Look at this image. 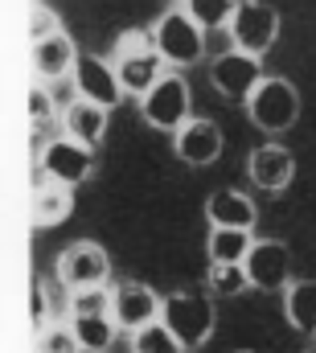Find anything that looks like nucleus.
I'll return each instance as SVG.
<instances>
[{
    "label": "nucleus",
    "instance_id": "f257e3e1",
    "mask_svg": "<svg viewBox=\"0 0 316 353\" xmlns=\"http://www.w3.org/2000/svg\"><path fill=\"white\" fill-rule=\"evenodd\" d=\"M160 321H164V329L177 337L181 350H201V345L214 337L218 312H214V300H210V296H197V292H168Z\"/></svg>",
    "mask_w": 316,
    "mask_h": 353
},
{
    "label": "nucleus",
    "instance_id": "f03ea898",
    "mask_svg": "<svg viewBox=\"0 0 316 353\" xmlns=\"http://www.w3.org/2000/svg\"><path fill=\"white\" fill-rule=\"evenodd\" d=\"M246 115H250V123L259 132L284 136L300 119V90H296V83L284 79V74H267L259 83V90L246 99Z\"/></svg>",
    "mask_w": 316,
    "mask_h": 353
},
{
    "label": "nucleus",
    "instance_id": "7ed1b4c3",
    "mask_svg": "<svg viewBox=\"0 0 316 353\" xmlns=\"http://www.w3.org/2000/svg\"><path fill=\"white\" fill-rule=\"evenodd\" d=\"M206 29L185 12V8H172V12H160V21L152 25V41H157V54L164 58V66L181 70V66H197L206 58Z\"/></svg>",
    "mask_w": 316,
    "mask_h": 353
},
{
    "label": "nucleus",
    "instance_id": "20e7f679",
    "mask_svg": "<svg viewBox=\"0 0 316 353\" xmlns=\"http://www.w3.org/2000/svg\"><path fill=\"white\" fill-rule=\"evenodd\" d=\"M189 111H193L189 83H185L177 70H168L157 87L140 99V115H144V123H148V128H157V132H172V136L193 119Z\"/></svg>",
    "mask_w": 316,
    "mask_h": 353
},
{
    "label": "nucleus",
    "instance_id": "39448f33",
    "mask_svg": "<svg viewBox=\"0 0 316 353\" xmlns=\"http://www.w3.org/2000/svg\"><path fill=\"white\" fill-rule=\"evenodd\" d=\"M107 275H111V259L99 243L90 239H79L70 243L62 255H58V267H54V279L70 292H90V288H107Z\"/></svg>",
    "mask_w": 316,
    "mask_h": 353
},
{
    "label": "nucleus",
    "instance_id": "423d86ee",
    "mask_svg": "<svg viewBox=\"0 0 316 353\" xmlns=\"http://www.w3.org/2000/svg\"><path fill=\"white\" fill-rule=\"evenodd\" d=\"M279 37V12L263 0H238L235 21H230V46L250 54V58H263Z\"/></svg>",
    "mask_w": 316,
    "mask_h": 353
},
{
    "label": "nucleus",
    "instance_id": "0eeeda50",
    "mask_svg": "<svg viewBox=\"0 0 316 353\" xmlns=\"http://www.w3.org/2000/svg\"><path fill=\"white\" fill-rule=\"evenodd\" d=\"M267 74H263V66H259V58H250V54H242V50H226V54H218L214 62H210V83L214 90L222 94V99H230V103H246L259 83H263Z\"/></svg>",
    "mask_w": 316,
    "mask_h": 353
},
{
    "label": "nucleus",
    "instance_id": "6e6552de",
    "mask_svg": "<svg viewBox=\"0 0 316 353\" xmlns=\"http://www.w3.org/2000/svg\"><path fill=\"white\" fill-rule=\"evenodd\" d=\"M242 267H246L250 288H259V292H284L296 279L292 275V251L279 239H255V247H250Z\"/></svg>",
    "mask_w": 316,
    "mask_h": 353
},
{
    "label": "nucleus",
    "instance_id": "1a4fd4ad",
    "mask_svg": "<svg viewBox=\"0 0 316 353\" xmlns=\"http://www.w3.org/2000/svg\"><path fill=\"white\" fill-rule=\"evenodd\" d=\"M37 169L50 181L75 189V185H82L86 176L95 173V152L75 144V140H66V136H58V140H50V148L37 152Z\"/></svg>",
    "mask_w": 316,
    "mask_h": 353
},
{
    "label": "nucleus",
    "instance_id": "9d476101",
    "mask_svg": "<svg viewBox=\"0 0 316 353\" xmlns=\"http://www.w3.org/2000/svg\"><path fill=\"white\" fill-rule=\"evenodd\" d=\"M160 312H164V300H160L148 283L128 279V283H119V288H115V300H111V321H115L119 329L140 333V329L157 325Z\"/></svg>",
    "mask_w": 316,
    "mask_h": 353
},
{
    "label": "nucleus",
    "instance_id": "9b49d317",
    "mask_svg": "<svg viewBox=\"0 0 316 353\" xmlns=\"http://www.w3.org/2000/svg\"><path fill=\"white\" fill-rule=\"evenodd\" d=\"M75 90H79V99L95 103V107H103V111H111V107H119V103L128 99V94H124V83H119V74H115V62H103V58H95V54H82L79 58Z\"/></svg>",
    "mask_w": 316,
    "mask_h": 353
},
{
    "label": "nucleus",
    "instance_id": "f8f14e48",
    "mask_svg": "<svg viewBox=\"0 0 316 353\" xmlns=\"http://www.w3.org/2000/svg\"><path fill=\"white\" fill-rule=\"evenodd\" d=\"M222 128L214 123V119H201V115H193L177 136H172V152H177V161H185L189 169H206V165H214L218 157H222Z\"/></svg>",
    "mask_w": 316,
    "mask_h": 353
},
{
    "label": "nucleus",
    "instance_id": "ddd939ff",
    "mask_svg": "<svg viewBox=\"0 0 316 353\" xmlns=\"http://www.w3.org/2000/svg\"><path fill=\"white\" fill-rule=\"evenodd\" d=\"M115 74L124 83V94L144 99L168 70H164V58L157 54V41H152L144 50H115Z\"/></svg>",
    "mask_w": 316,
    "mask_h": 353
},
{
    "label": "nucleus",
    "instance_id": "4468645a",
    "mask_svg": "<svg viewBox=\"0 0 316 353\" xmlns=\"http://www.w3.org/2000/svg\"><path fill=\"white\" fill-rule=\"evenodd\" d=\"M246 176L255 189L263 193H284L292 181H296V157L284 148V144H259L250 157H246Z\"/></svg>",
    "mask_w": 316,
    "mask_h": 353
},
{
    "label": "nucleus",
    "instance_id": "2eb2a0df",
    "mask_svg": "<svg viewBox=\"0 0 316 353\" xmlns=\"http://www.w3.org/2000/svg\"><path fill=\"white\" fill-rule=\"evenodd\" d=\"M206 218H210V230H250L259 210L242 189H214L206 197Z\"/></svg>",
    "mask_w": 316,
    "mask_h": 353
},
{
    "label": "nucleus",
    "instance_id": "dca6fc26",
    "mask_svg": "<svg viewBox=\"0 0 316 353\" xmlns=\"http://www.w3.org/2000/svg\"><path fill=\"white\" fill-rule=\"evenodd\" d=\"M62 136L95 152L103 144V136H107V111L95 107V103H86V99L66 103V111H62Z\"/></svg>",
    "mask_w": 316,
    "mask_h": 353
},
{
    "label": "nucleus",
    "instance_id": "f3484780",
    "mask_svg": "<svg viewBox=\"0 0 316 353\" xmlns=\"http://www.w3.org/2000/svg\"><path fill=\"white\" fill-rule=\"evenodd\" d=\"M79 58H82L79 46H75L66 33H54L50 41H37V46H33V70H37V79H46V83L75 74V70H79Z\"/></svg>",
    "mask_w": 316,
    "mask_h": 353
},
{
    "label": "nucleus",
    "instance_id": "a211bd4d",
    "mask_svg": "<svg viewBox=\"0 0 316 353\" xmlns=\"http://www.w3.org/2000/svg\"><path fill=\"white\" fill-rule=\"evenodd\" d=\"M70 210H75V189H66V185L50 181V176L37 169V193H33V226H37V230H46V226H58V222H66V218H70Z\"/></svg>",
    "mask_w": 316,
    "mask_h": 353
},
{
    "label": "nucleus",
    "instance_id": "6ab92c4d",
    "mask_svg": "<svg viewBox=\"0 0 316 353\" xmlns=\"http://www.w3.org/2000/svg\"><path fill=\"white\" fill-rule=\"evenodd\" d=\"M284 316L296 333H316V279H292L284 288Z\"/></svg>",
    "mask_w": 316,
    "mask_h": 353
},
{
    "label": "nucleus",
    "instance_id": "aec40b11",
    "mask_svg": "<svg viewBox=\"0 0 316 353\" xmlns=\"http://www.w3.org/2000/svg\"><path fill=\"white\" fill-rule=\"evenodd\" d=\"M70 329L79 337V350L82 353H107L115 345V321L111 316H70Z\"/></svg>",
    "mask_w": 316,
    "mask_h": 353
},
{
    "label": "nucleus",
    "instance_id": "412c9836",
    "mask_svg": "<svg viewBox=\"0 0 316 353\" xmlns=\"http://www.w3.org/2000/svg\"><path fill=\"white\" fill-rule=\"evenodd\" d=\"M210 263H246L255 239L250 230H210Z\"/></svg>",
    "mask_w": 316,
    "mask_h": 353
},
{
    "label": "nucleus",
    "instance_id": "4be33fe9",
    "mask_svg": "<svg viewBox=\"0 0 316 353\" xmlns=\"http://www.w3.org/2000/svg\"><path fill=\"white\" fill-rule=\"evenodd\" d=\"M206 33H226L230 29V21H235V8L238 0H185L181 4Z\"/></svg>",
    "mask_w": 316,
    "mask_h": 353
},
{
    "label": "nucleus",
    "instance_id": "5701e85b",
    "mask_svg": "<svg viewBox=\"0 0 316 353\" xmlns=\"http://www.w3.org/2000/svg\"><path fill=\"white\" fill-rule=\"evenodd\" d=\"M206 288H210V296H222V300L242 296V292L250 288V279H246V267H242V263H210Z\"/></svg>",
    "mask_w": 316,
    "mask_h": 353
},
{
    "label": "nucleus",
    "instance_id": "b1692460",
    "mask_svg": "<svg viewBox=\"0 0 316 353\" xmlns=\"http://www.w3.org/2000/svg\"><path fill=\"white\" fill-rule=\"evenodd\" d=\"M132 353H185V350H181L177 337L164 329V321H157V325L132 333Z\"/></svg>",
    "mask_w": 316,
    "mask_h": 353
},
{
    "label": "nucleus",
    "instance_id": "393cba45",
    "mask_svg": "<svg viewBox=\"0 0 316 353\" xmlns=\"http://www.w3.org/2000/svg\"><path fill=\"white\" fill-rule=\"evenodd\" d=\"M58 312V288L50 283V279H33V300H29V316H33V325H37V333L41 329H50V316Z\"/></svg>",
    "mask_w": 316,
    "mask_h": 353
},
{
    "label": "nucleus",
    "instance_id": "a878e982",
    "mask_svg": "<svg viewBox=\"0 0 316 353\" xmlns=\"http://www.w3.org/2000/svg\"><path fill=\"white\" fill-rule=\"evenodd\" d=\"M115 292L90 288V292H70V316H111Z\"/></svg>",
    "mask_w": 316,
    "mask_h": 353
},
{
    "label": "nucleus",
    "instance_id": "bb28decb",
    "mask_svg": "<svg viewBox=\"0 0 316 353\" xmlns=\"http://www.w3.org/2000/svg\"><path fill=\"white\" fill-rule=\"evenodd\" d=\"M33 353H82V350H79V337H75L70 325H50V329L37 333Z\"/></svg>",
    "mask_w": 316,
    "mask_h": 353
},
{
    "label": "nucleus",
    "instance_id": "cd10ccee",
    "mask_svg": "<svg viewBox=\"0 0 316 353\" xmlns=\"http://www.w3.org/2000/svg\"><path fill=\"white\" fill-rule=\"evenodd\" d=\"M29 119H33V128H54V119L62 123L58 103H54V94H50L46 83H37V87L29 90Z\"/></svg>",
    "mask_w": 316,
    "mask_h": 353
},
{
    "label": "nucleus",
    "instance_id": "c85d7f7f",
    "mask_svg": "<svg viewBox=\"0 0 316 353\" xmlns=\"http://www.w3.org/2000/svg\"><path fill=\"white\" fill-rule=\"evenodd\" d=\"M54 33H62V29H58L54 8H50V4H37V8H33V17H29V37H33V46H37V41H50Z\"/></svg>",
    "mask_w": 316,
    "mask_h": 353
},
{
    "label": "nucleus",
    "instance_id": "c756f323",
    "mask_svg": "<svg viewBox=\"0 0 316 353\" xmlns=\"http://www.w3.org/2000/svg\"><path fill=\"white\" fill-rule=\"evenodd\" d=\"M304 353H316V345H308V350H304Z\"/></svg>",
    "mask_w": 316,
    "mask_h": 353
},
{
    "label": "nucleus",
    "instance_id": "7c9ffc66",
    "mask_svg": "<svg viewBox=\"0 0 316 353\" xmlns=\"http://www.w3.org/2000/svg\"><path fill=\"white\" fill-rule=\"evenodd\" d=\"M238 353H250V350H238Z\"/></svg>",
    "mask_w": 316,
    "mask_h": 353
}]
</instances>
